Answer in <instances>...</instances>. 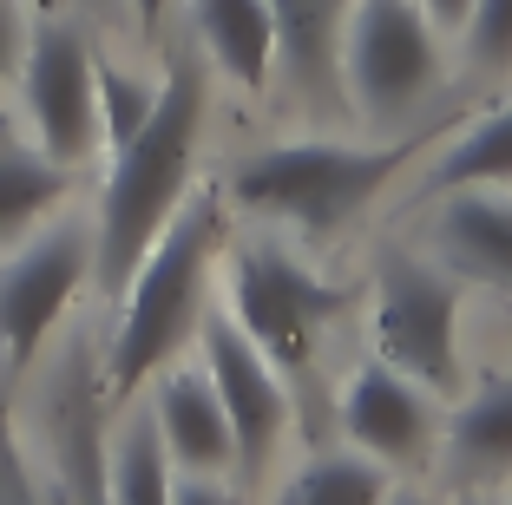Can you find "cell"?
I'll use <instances>...</instances> for the list:
<instances>
[{
	"label": "cell",
	"instance_id": "1",
	"mask_svg": "<svg viewBox=\"0 0 512 505\" xmlns=\"http://www.w3.org/2000/svg\"><path fill=\"white\" fill-rule=\"evenodd\" d=\"M211 132V60L184 46L165 60V86H158V112L145 119V132L125 151H112L106 191L92 210V243H99V263H92V283L119 296L132 283V269L145 263V250L171 230L184 204H191V171L197 151Z\"/></svg>",
	"mask_w": 512,
	"mask_h": 505
},
{
	"label": "cell",
	"instance_id": "2",
	"mask_svg": "<svg viewBox=\"0 0 512 505\" xmlns=\"http://www.w3.org/2000/svg\"><path fill=\"white\" fill-rule=\"evenodd\" d=\"M224 217H230L224 191H191V204L171 217V230L132 269V283L112 296L119 322H112L106 361H99L112 407L138 401L197 342V328H204V315L217 302V263H224V243H230Z\"/></svg>",
	"mask_w": 512,
	"mask_h": 505
},
{
	"label": "cell",
	"instance_id": "3",
	"mask_svg": "<svg viewBox=\"0 0 512 505\" xmlns=\"http://www.w3.org/2000/svg\"><path fill=\"white\" fill-rule=\"evenodd\" d=\"M414 164L407 138L348 145V138H289L263 145L224 171V204L250 210L256 223H283L309 243H329L335 230L362 217L394 178Z\"/></svg>",
	"mask_w": 512,
	"mask_h": 505
},
{
	"label": "cell",
	"instance_id": "4",
	"mask_svg": "<svg viewBox=\"0 0 512 505\" xmlns=\"http://www.w3.org/2000/svg\"><path fill=\"white\" fill-rule=\"evenodd\" d=\"M217 302L237 315V328L283 374H302L309 361H316L322 335L362 302V289L322 276V269L309 263L283 230H250V237L224 243V263H217Z\"/></svg>",
	"mask_w": 512,
	"mask_h": 505
},
{
	"label": "cell",
	"instance_id": "5",
	"mask_svg": "<svg viewBox=\"0 0 512 505\" xmlns=\"http://www.w3.org/2000/svg\"><path fill=\"white\" fill-rule=\"evenodd\" d=\"M447 73V33L421 0H355L342 27V105L375 132H394L434 99Z\"/></svg>",
	"mask_w": 512,
	"mask_h": 505
},
{
	"label": "cell",
	"instance_id": "6",
	"mask_svg": "<svg viewBox=\"0 0 512 505\" xmlns=\"http://www.w3.org/2000/svg\"><path fill=\"white\" fill-rule=\"evenodd\" d=\"M375 355L388 368L414 374L427 394H460L467 381V361H460V276H447L440 263L414 250H381L375 263Z\"/></svg>",
	"mask_w": 512,
	"mask_h": 505
},
{
	"label": "cell",
	"instance_id": "7",
	"mask_svg": "<svg viewBox=\"0 0 512 505\" xmlns=\"http://www.w3.org/2000/svg\"><path fill=\"white\" fill-rule=\"evenodd\" d=\"M92 263H99V243H92L86 210H60L0 256V368L7 374H27L46 355L53 328L92 283Z\"/></svg>",
	"mask_w": 512,
	"mask_h": 505
},
{
	"label": "cell",
	"instance_id": "8",
	"mask_svg": "<svg viewBox=\"0 0 512 505\" xmlns=\"http://www.w3.org/2000/svg\"><path fill=\"white\" fill-rule=\"evenodd\" d=\"M92 46L86 20L73 14H33L27 53L14 66V92H20V119L27 138L60 164H92L99 158V86H92Z\"/></svg>",
	"mask_w": 512,
	"mask_h": 505
},
{
	"label": "cell",
	"instance_id": "9",
	"mask_svg": "<svg viewBox=\"0 0 512 505\" xmlns=\"http://www.w3.org/2000/svg\"><path fill=\"white\" fill-rule=\"evenodd\" d=\"M197 361H204V374H211L217 394H224L230 433H237V473L243 479L263 473L270 453L289 433V387H283L289 374L243 335L237 315H230L224 302H211V315H204V328H197Z\"/></svg>",
	"mask_w": 512,
	"mask_h": 505
},
{
	"label": "cell",
	"instance_id": "10",
	"mask_svg": "<svg viewBox=\"0 0 512 505\" xmlns=\"http://www.w3.org/2000/svg\"><path fill=\"white\" fill-rule=\"evenodd\" d=\"M335 420H342V440L368 460H381L388 473H407V466H427L440 453V433H447V414H440V394H427L414 374L388 368V361H362L335 387Z\"/></svg>",
	"mask_w": 512,
	"mask_h": 505
},
{
	"label": "cell",
	"instance_id": "11",
	"mask_svg": "<svg viewBox=\"0 0 512 505\" xmlns=\"http://www.w3.org/2000/svg\"><path fill=\"white\" fill-rule=\"evenodd\" d=\"M427 250L447 276L512 302V191L473 184V191L427 197Z\"/></svg>",
	"mask_w": 512,
	"mask_h": 505
},
{
	"label": "cell",
	"instance_id": "12",
	"mask_svg": "<svg viewBox=\"0 0 512 505\" xmlns=\"http://www.w3.org/2000/svg\"><path fill=\"white\" fill-rule=\"evenodd\" d=\"M53 401H46V433H53V479H60L66 505H106V453H99V368H92V348L73 342L66 361L46 374Z\"/></svg>",
	"mask_w": 512,
	"mask_h": 505
},
{
	"label": "cell",
	"instance_id": "13",
	"mask_svg": "<svg viewBox=\"0 0 512 505\" xmlns=\"http://www.w3.org/2000/svg\"><path fill=\"white\" fill-rule=\"evenodd\" d=\"M151 420H158V440H165L171 466L178 473H237V433H230L224 394L204 374V361H171L145 394Z\"/></svg>",
	"mask_w": 512,
	"mask_h": 505
},
{
	"label": "cell",
	"instance_id": "14",
	"mask_svg": "<svg viewBox=\"0 0 512 505\" xmlns=\"http://www.w3.org/2000/svg\"><path fill=\"white\" fill-rule=\"evenodd\" d=\"M355 0H270L276 14V73L302 105L348 112L342 105V27Z\"/></svg>",
	"mask_w": 512,
	"mask_h": 505
},
{
	"label": "cell",
	"instance_id": "15",
	"mask_svg": "<svg viewBox=\"0 0 512 505\" xmlns=\"http://www.w3.org/2000/svg\"><path fill=\"white\" fill-rule=\"evenodd\" d=\"M184 27L191 46L211 60V73H224L237 92L276 86V14L270 0H184Z\"/></svg>",
	"mask_w": 512,
	"mask_h": 505
},
{
	"label": "cell",
	"instance_id": "16",
	"mask_svg": "<svg viewBox=\"0 0 512 505\" xmlns=\"http://www.w3.org/2000/svg\"><path fill=\"white\" fill-rule=\"evenodd\" d=\"M73 197V164L46 158L33 138H0V250L27 243Z\"/></svg>",
	"mask_w": 512,
	"mask_h": 505
},
{
	"label": "cell",
	"instance_id": "17",
	"mask_svg": "<svg viewBox=\"0 0 512 505\" xmlns=\"http://www.w3.org/2000/svg\"><path fill=\"white\" fill-rule=\"evenodd\" d=\"M440 453H447L453 479H467V486L512 473V374H493L480 394H467L453 407Z\"/></svg>",
	"mask_w": 512,
	"mask_h": 505
},
{
	"label": "cell",
	"instance_id": "18",
	"mask_svg": "<svg viewBox=\"0 0 512 505\" xmlns=\"http://www.w3.org/2000/svg\"><path fill=\"white\" fill-rule=\"evenodd\" d=\"M178 466H171L158 420L145 401H125L106 440V505H171Z\"/></svg>",
	"mask_w": 512,
	"mask_h": 505
},
{
	"label": "cell",
	"instance_id": "19",
	"mask_svg": "<svg viewBox=\"0 0 512 505\" xmlns=\"http://www.w3.org/2000/svg\"><path fill=\"white\" fill-rule=\"evenodd\" d=\"M473 184H512V105L473 119L460 138H447L434 164H427V184H421V204L440 191H473Z\"/></svg>",
	"mask_w": 512,
	"mask_h": 505
},
{
	"label": "cell",
	"instance_id": "20",
	"mask_svg": "<svg viewBox=\"0 0 512 505\" xmlns=\"http://www.w3.org/2000/svg\"><path fill=\"white\" fill-rule=\"evenodd\" d=\"M388 466L342 446V453H316V460H302L296 473L283 479L276 505H381L388 499Z\"/></svg>",
	"mask_w": 512,
	"mask_h": 505
},
{
	"label": "cell",
	"instance_id": "21",
	"mask_svg": "<svg viewBox=\"0 0 512 505\" xmlns=\"http://www.w3.org/2000/svg\"><path fill=\"white\" fill-rule=\"evenodd\" d=\"M92 86H99V145L125 151L145 132V119L158 112V86H165V79H145V73H132V66L99 53V60H92Z\"/></svg>",
	"mask_w": 512,
	"mask_h": 505
},
{
	"label": "cell",
	"instance_id": "22",
	"mask_svg": "<svg viewBox=\"0 0 512 505\" xmlns=\"http://www.w3.org/2000/svg\"><path fill=\"white\" fill-rule=\"evenodd\" d=\"M460 46L480 73H512V0H473Z\"/></svg>",
	"mask_w": 512,
	"mask_h": 505
},
{
	"label": "cell",
	"instance_id": "23",
	"mask_svg": "<svg viewBox=\"0 0 512 505\" xmlns=\"http://www.w3.org/2000/svg\"><path fill=\"white\" fill-rule=\"evenodd\" d=\"M40 486H46V479H40V466H33L27 440H20L14 407L0 401V505H46Z\"/></svg>",
	"mask_w": 512,
	"mask_h": 505
},
{
	"label": "cell",
	"instance_id": "24",
	"mask_svg": "<svg viewBox=\"0 0 512 505\" xmlns=\"http://www.w3.org/2000/svg\"><path fill=\"white\" fill-rule=\"evenodd\" d=\"M27 33H33L27 0H0V79H14L20 53H27Z\"/></svg>",
	"mask_w": 512,
	"mask_h": 505
},
{
	"label": "cell",
	"instance_id": "25",
	"mask_svg": "<svg viewBox=\"0 0 512 505\" xmlns=\"http://www.w3.org/2000/svg\"><path fill=\"white\" fill-rule=\"evenodd\" d=\"M171 505H243L237 486H224V473H178Z\"/></svg>",
	"mask_w": 512,
	"mask_h": 505
},
{
	"label": "cell",
	"instance_id": "26",
	"mask_svg": "<svg viewBox=\"0 0 512 505\" xmlns=\"http://www.w3.org/2000/svg\"><path fill=\"white\" fill-rule=\"evenodd\" d=\"M421 7L434 14L440 33H460V27H467V7H473V0H421Z\"/></svg>",
	"mask_w": 512,
	"mask_h": 505
},
{
	"label": "cell",
	"instance_id": "27",
	"mask_svg": "<svg viewBox=\"0 0 512 505\" xmlns=\"http://www.w3.org/2000/svg\"><path fill=\"white\" fill-rule=\"evenodd\" d=\"M119 0H40V14H73V20H99Z\"/></svg>",
	"mask_w": 512,
	"mask_h": 505
},
{
	"label": "cell",
	"instance_id": "28",
	"mask_svg": "<svg viewBox=\"0 0 512 505\" xmlns=\"http://www.w3.org/2000/svg\"><path fill=\"white\" fill-rule=\"evenodd\" d=\"M125 7H132V20H145V27L165 14V0H125Z\"/></svg>",
	"mask_w": 512,
	"mask_h": 505
},
{
	"label": "cell",
	"instance_id": "29",
	"mask_svg": "<svg viewBox=\"0 0 512 505\" xmlns=\"http://www.w3.org/2000/svg\"><path fill=\"white\" fill-rule=\"evenodd\" d=\"M381 505H440V499H427V492H388Z\"/></svg>",
	"mask_w": 512,
	"mask_h": 505
},
{
	"label": "cell",
	"instance_id": "30",
	"mask_svg": "<svg viewBox=\"0 0 512 505\" xmlns=\"http://www.w3.org/2000/svg\"><path fill=\"white\" fill-rule=\"evenodd\" d=\"M460 505H493V499H486V492H467V499H460Z\"/></svg>",
	"mask_w": 512,
	"mask_h": 505
}]
</instances>
